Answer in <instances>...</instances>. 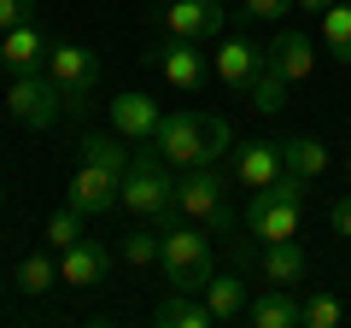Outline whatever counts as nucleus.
I'll list each match as a JSON object with an SVG mask.
<instances>
[{"mask_svg": "<svg viewBox=\"0 0 351 328\" xmlns=\"http://www.w3.org/2000/svg\"><path fill=\"white\" fill-rule=\"evenodd\" d=\"M129 141L117 135H88L82 141V164H76V176H71V205L76 211H88V217H106V211H117V194H123V170H129Z\"/></svg>", "mask_w": 351, "mask_h": 328, "instance_id": "f257e3e1", "label": "nucleus"}, {"mask_svg": "<svg viewBox=\"0 0 351 328\" xmlns=\"http://www.w3.org/2000/svg\"><path fill=\"white\" fill-rule=\"evenodd\" d=\"M158 152L176 164V170H193V164H217L228 147H234V135H228L223 117L211 112H164L158 124Z\"/></svg>", "mask_w": 351, "mask_h": 328, "instance_id": "f03ea898", "label": "nucleus"}, {"mask_svg": "<svg viewBox=\"0 0 351 328\" xmlns=\"http://www.w3.org/2000/svg\"><path fill=\"white\" fill-rule=\"evenodd\" d=\"M170 170H176V164L158 152V141H147V147L129 159V170H123V194H117V205H123L129 217H141V223H164V217L176 211V188H182Z\"/></svg>", "mask_w": 351, "mask_h": 328, "instance_id": "7ed1b4c3", "label": "nucleus"}, {"mask_svg": "<svg viewBox=\"0 0 351 328\" xmlns=\"http://www.w3.org/2000/svg\"><path fill=\"white\" fill-rule=\"evenodd\" d=\"M304 188L311 182L281 170L269 188H258L246 200V235L252 240H299V217H304Z\"/></svg>", "mask_w": 351, "mask_h": 328, "instance_id": "20e7f679", "label": "nucleus"}, {"mask_svg": "<svg viewBox=\"0 0 351 328\" xmlns=\"http://www.w3.org/2000/svg\"><path fill=\"white\" fill-rule=\"evenodd\" d=\"M228 182L217 164H193V170H182V188H176V211L188 217V223H199L205 235H228V229L240 223L234 217V194H228Z\"/></svg>", "mask_w": 351, "mask_h": 328, "instance_id": "39448f33", "label": "nucleus"}, {"mask_svg": "<svg viewBox=\"0 0 351 328\" xmlns=\"http://www.w3.org/2000/svg\"><path fill=\"white\" fill-rule=\"evenodd\" d=\"M158 270L170 276V288H176V293H205V281L217 276V258H211V240H205V229H199V223L164 229Z\"/></svg>", "mask_w": 351, "mask_h": 328, "instance_id": "423d86ee", "label": "nucleus"}, {"mask_svg": "<svg viewBox=\"0 0 351 328\" xmlns=\"http://www.w3.org/2000/svg\"><path fill=\"white\" fill-rule=\"evenodd\" d=\"M41 71L59 82L64 112H88V106H94V94H100V59H94L88 47H76V41H53Z\"/></svg>", "mask_w": 351, "mask_h": 328, "instance_id": "0eeeda50", "label": "nucleus"}, {"mask_svg": "<svg viewBox=\"0 0 351 328\" xmlns=\"http://www.w3.org/2000/svg\"><path fill=\"white\" fill-rule=\"evenodd\" d=\"M6 112L24 129H53L59 112H64V94H59V82L47 71H18L12 89H6Z\"/></svg>", "mask_w": 351, "mask_h": 328, "instance_id": "6e6552de", "label": "nucleus"}, {"mask_svg": "<svg viewBox=\"0 0 351 328\" xmlns=\"http://www.w3.org/2000/svg\"><path fill=\"white\" fill-rule=\"evenodd\" d=\"M158 18H164V30L182 36V41H211V36H223L228 0H170Z\"/></svg>", "mask_w": 351, "mask_h": 328, "instance_id": "1a4fd4ad", "label": "nucleus"}, {"mask_svg": "<svg viewBox=\"0 0 351 328\" xmlns=\"http://www.w3.org/2000/svg\"><path fill=\"white\" fill-rule=\"evenodd\" d=\"M211 65H217V76H223L228 94H252V82H258L263 65H269V47H258V41L234 36V41H223V47L211 53Z\"/></svg>", "mask_w": 351, "mask_h": 328, "instance_id": "9d476101", "label": "nucleus"}, {"mask_svg": "<svg viewBox=\"0 0 351 328\" xmlns=\"http://www.w3.org/2000/svg\"><path fill=\"white\" fill-rule=\"evenodd\" d=\"M106 117H112V129L117 135L129 141V147H147L152 135H158V124H164V112H158V100H152V94H117L112 106H106Z\"/></svg>", "mask_w": 351, "mask_h": 328, "instance_id": "9b49d317", "label": "nucleus"}, {"mask_svg": "<svg viewBox=\"0 0 351 328\" xmlns=\"http://www.w3.org/2000/svg\"><path fill=\"white\" fill-rule=\"evenodd\" d=\"M281 170H287V164H281V141H246V147H234V159H228V176L246 194L269 188Z\"/></svg>", "mask_w": 351, "mask_h": 328, "instance_id": "f8f14e48", "label": "nucleus"}, {"mask_svg": "<svg viewBox=\"0 0 351 328\" xmlns=\"http://www.w3.org/2000/svg\"><path fill=\"white\" fill-rule=\"evenodd\" d=\"M106 270H112V246H106V240H88L82 235L76 246H64V253H59V276H64V288H76V293L100 288Z\"/></svg>", "mask_w": 351, "mask_h": 328, "instance_id": "ddd939ff", "label": "nucleus"}, {"mask_svg": "<svg viewBox=\"0 0 351 328\" xmlns=\"http://www.w3.org/2000/svg\"><path fill=\"white\" fill-rule=\"evenodd\" d=\"M304 270H311V258H304L299 240H258V281H269V288H299Z\"/></svg>", "mask_w": 351, "mask_h": 328, "instance_id": "4468645a", "label": "nucleus"}, {"mask_svg": "<svg viewBox=\"0 0 351 328\" xmlns=\"http://www.w3.org/2000/svg\"><path fill=\"white\" fill-rule=\"evenodd\" d=\"M158 71H164V82H170L176 94H193L205 82V53H199V41H182V36H170L158 47Z\"/></svg>", "mask_w": 351, "mask_h": 328, "instance_id": "2eb2a0df", "label": "nucleus"}, {"mask_svg": "<svg viewBox=\"0 0 351 328\" xmlns=\"http://www.w3.org/2000/svg\"><path fill=\"white\" fill-rule=\"evenodd\" d=\"M269 71L281 76V82H304V76L316 71V47L304 30H281L276 41H269Z\"/></svg>", "mask_w": 351, "mask_h": 328, "instance_id": "dca6fc26", "label": "nucleus"}, {"mask_svg": "<svg viewBox=\"0 0 351 328\" xmlns=\"http://www.w3.org/2000/svg\"><path fill=\"white\" fill-rule=\"evenodd\" d=\"M246 323L252 328H299V293L263 281V293H252V305H246Z\"/></svg>", "mask_w": 351, "mask_h": 328, "instance_id": "f3484780", "label": "nucleus"}, {"mask_svg": "<svg viewBox=\"0 0 351 328\" xmlns=\"http://www.w3.org/2000/svg\"><path fill=\"white\" fill-rule=\"evenodd\" d=\"M199 299L211 305L217 328H228V323H246V305H252V293H246V281H240L234 270H223V276H211V281H205V293H199Z\"/></svg>", "mask_w": 351, "mask_h": 328, "instance_id": "a211bd4d", "label": "nucleus"}, {"mask_svg": "<svg viewBox=\"0 0 351 328\" xmlns=\"http://www.w3.org/2000/svg\"><path fill=\"white\" fill-rule=\"evenodd\" d=\"M47 47L53 41L41 36L36 30V18H29V24H18V30H6V41H0V59H6V71H41V65H47Z\"/></svg>", "mask_w": 351, "mask_h": 328, "instance_id": "6ab92c4d", "label": "nucleus"}, {"mask_svg": "<svg viewBox=\"0 0 351 328\" xmlns=\"http://www.w3.org/2000/svg\"><path fill=\"white\" fill-rule=\"evenodd\" d=\"M152 323L158 328H217V316H211V305L199 299V293H164L158 305H152Z\"/></svg>", "mask_w": 351, "mask_h": 328, "instance_id": "aec40b11", "label": "nucleus"}, {"mask_svg": "<svg viewBox=\"0 0 351 328\" xmlns=\"http://www.w3.org/2000/svg\"><path fill=\"white\" fill-rule=\"evenodd\" d=\"M12 288L24 293V299H41V293L64 288V276H59V253H29V258H18Z\"/></svg>", "mask_w": 351, "mask_h": 328, "instance_id": "412c9836", "label": "nucleus"}, {"mask_svg": "<svg viewBox=\"0 0 351 328\" xmlns=\"http://www.w3.org/2000/svg\"><path fill=\"white\" fill-rule=\"evenodd\" d=\"M281 164H287L293 176L316 182V176L328 170V164H334V152H328V147H322L316 135H293V141H281Z\"/></svg>", "mask_w": 351, "mask_h": 328, "instance_id": "4be33fe9", "label": "nucleus"}, {"mask_svg": "<svg viewBox=\"0 0 351 328\" xmlns=\"http://www.w3.org/2000/svg\"><path fill=\"white\" fill-rule=\"evenodd\" d=\"M322 41L334 47L339 65H351V0H334L322 12Z\"/></svg>", "mask_w": 351, "mask_h": 328, "instance_id": "5701e85b", "label": "nucleus"}, {"mask_svg": "<svg viewBox=\"0 0 351 328\" xmlns=\"http://www.w3.org/2000/svg\"><path fill=\"white\" fill-rule=\"evenodd\" d=\"M117 253H123V264L152 270V264H158V253H164V235H158V229H129V235L117 240Z\"/></svg>", "mask_w": 351, "mask_h": 328, "instance_id": "b1692460", "label": "nucleus"}, {"mask_svg": "<svg viewBox=\"0 0 351 328\" xmlns=\"http://www.w3.org/2000/svg\"><path fill=\"white\" fill-rule=\"evenodd\" d=\"M82 223H88V211H76V205L64 200L59 211L47 217V240H53V253H64V246H76V240H82Z\"/></svg>", "mask_w": 351, "mask_h": 328, "instance_id": "393cba45", "label": "nucleus"}, {"mask_svg": "<svg viewBox=\"0 0 351 328\" xmlns=\"http://www.w3.org/2000/svg\"><path fill=\"white\" fill-rule=\"evenodd\" d=\"M287 94H293V82H281V76L269 71V65H263V76H258V82H252V94H246V100L258 106L263 117H276L281 106H287Z\"/></svg>", "mask_w": 351, "mask_h": 328, "instance_id": "a878e982", "label": "nucleus"}, {"mask_svg": "<svg viewBox=\"0 0 351 328\" xmlns=\"http://www.w3.org/2000/svg\"><path fill=\"white\" fill-rule=\"evenodd\" d=\"M339 316H346V305L334 293H304L299 299V328H334Z\"/></svg>", "mask_w": 351, "mask_h": 328, "instance_id": "bb28decb", "label": "nucleus"}, {"mask_svg": "<svg viewBox=\"0 0 351 328\" xmlns=\"http://www.w3.org/2000/svg\"><path fill=\"white\" fill-rule=\"evenodd\" d=\"M29 18H36V0H0V36L18 30V24H29Z\"/></svg>", "mask_w": 351, "mask_h": 328, "instance_id": "cd10ccee", "label": "nucleus"}, {"mask_svg": "<svg viewBox=\"0 0 351 328\" xmlns=\"http://www.w3.org/2000/svg\"><path fill=\"white\" fill-rule=\"evenodd\" d=\"M240 12L246 18H281V12H293V0H240Z\"/></svg>", "mask_w": 351, "mask_h": 328, "instance_id": "c85d7f7f", "label": "nucleus"}, {"mask_svg": "<svg viewBox=\"0 0 351 328\" xmlns=\"http://www.w3.org/2000/svg\"><path fill=\"white\" fill-rule=\"evenodd\" d=\"M328 223H334V235H339V240H351V194H339V200H334Z\"/></svg>", "mask_w": 351, "mask_h": 328, "instance_id": "c756f323", "label": "nucleus"}, {"mask_svg": "<svg viewBox=\"0 0 351 328\" xmlns=\"http://www.w3.org/2000/svg\"><path fill=\"white\" fill-rule=\"evenodd\" d=\"M328 6H334V0H293V12H316V18H322Z\"/></svg>", "mask_w": 351, "mask_h": 328, "instance_id": "7c9ffc66", "label": "nucleus"}, {"mask_svg": "<svg viewBox=\"0 0 351 328\" xmlns=\"http://www.w3.org/2000/svg\"><path fill=\"white\" fill-rule=\"evenodd\" d=\"M346 176H351V152H346Z\"/></svg>", "mask_w": 351, "mask_h": 328, "instance_id": "2f4dec72", "label": "nucleus"}]
</instances>
